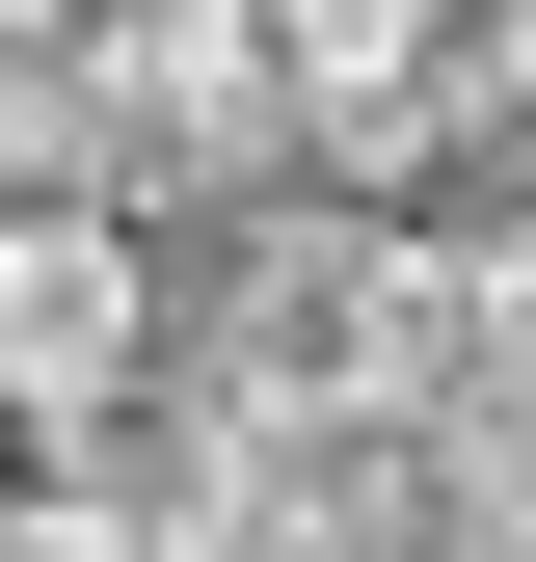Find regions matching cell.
Returning a JSON list of instances; mask_svg holds the SVG:
<instances>
[{
  "label": "cell",
  "instance_id": "8992f818",
  "mask_svg": "<svg viewBox=\"0 0 536 562\" xmlns=\"http://www.w3.org/2000/svg\"><path fill=\"white\" fill-rule=\"evenodd\" d=\"M0 27H108V0H0Z\"/></svg>",
  "mask_w": 536,
  "mask_h": 562
},
{
  "label": "cell",
  "instance_id": "52a82bcc",
  "mask_svg": "<svg viewBox=\"0 0 536 562\" xmlns=\"http://www.w3.org/2000/svg\"><path fill=\"white\" fill-rule=\"evenodd\" d=\"M429 27H456V0H429Z\"/></svg>",
  "mask_w": 536,
  "mask_h": 562
},
{
  "label": "cell",
  "instance_id": "277c9868",
  "mask_svg": "<svg viewBox=\"0 0 536 562\" xmlns=\"http://www.w3.org/2000/svg\"><path fill=\"white\" fill-rule=\"evenodd\" d=\"M0 562H134V536L81 509V482H0Z\"/></svg>",
  "mask_w": 536,
  "mask_h": 562
},
{
  "label": "cell",
  "instance_id": "7a4b0ae2",
  "mask_svg": "<svg viewBox=\"0 0 536 562\" xmlns=\"http://www.w3.org/2000/svg\"><path fill=\"white\" fill-rule=\"evenodd\" d=\"M81 54V134H108V215H188V188H268L295 161V54H268V0H108Z\"/></svg>",
  "mask_w": 536,
  "mask_h": 562
},
{
  "label": "cell",
  "instance_id": "5b68a950",
  "mask_svg": "<svg viewBox=\"0 0 536 562\" xmlns=\"http://www.w3.org/2000/svg\"><path fill=\"white\" fill-rule=\"evenodd\" d=\"M456 54H483V108L536 134V0H456Z\"/></svg>",
  "mask_w": 536,
  "mask_h": 562
},
{
  "label": "cell",
  "instance_id": "6da1fadb",
  "mask_svg": "<svg viewBox=\"0 0 536 562\" xmlns=\"http://www.w3.org/2000/svg\"><path fill=\"white\" fill-rule=\"evenodd\" d=\"M188 375L242 402V429H349V402H429L456 375V215H402V188H268L215 322H161Z\"/></svg>",
  "mask_w": 536,
  "mask_h": 562
},
{
  "label": "cell",
  "instance_id": "3957f363",
  "mask_svg": "<svg viewBox=\"0 0 536 562\" xmlns=\"http://www.w3.org/2000/svg\"><path fill=\"white\" fill-rule=\"evenodd\" d=\"M108 375H161L134 215H108V188H0V429H81Z\"/></svg>",
  "mask_w": 536,
  "mask_h": 562
}]
</instances>
